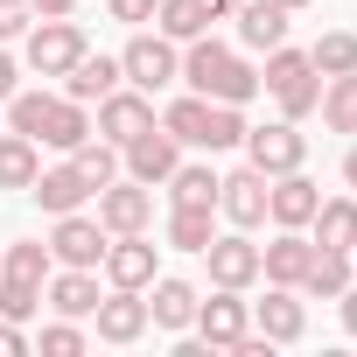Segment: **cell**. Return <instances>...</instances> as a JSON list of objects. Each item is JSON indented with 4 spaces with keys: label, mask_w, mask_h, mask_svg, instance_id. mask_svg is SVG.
Returning a JSON list of instances; mask_svg holds the SVG:
<instances>
[{
    "label": "cell",
    "mask_w": 357,
    "mask_h": 357,
    "mask_svg": "<svg viewBox=\"0 0 357 357\" xmlns=\"http://www.w3.org/2000/svg\"><path fill=\"white\" fill-rule=\"evenodd\" d=\"M168 197H175V204H211V211H218V168H211V161H175Z\"/></svg>",
    "instance_id": "obj_30"
},
{
    "label": "cell",
    "mask_w": 357,
    "mask_h": 357,
    "mask_svg": "<svg viewBox=\"0 0 357 357\" xmlns=\"http://www.w3.org/2000/svg\"><path fill=\"white\" fill-rule=\"evenodd\" d=\"M175 161H183V140H175L168 126H147V133H133L126 147H119V168L133 175V183H168V175H175Z\"/></svg>",
    "instance_id": "obj_8"
},
{
    "label": "cell",
    "mask_w": 357,
    "mask_h": 357,
    "mask_svg": "<svg viewBox=\"0 0 357 357\" xmlns=\"http://www.w3.org/2000/svg\"><path fill=\"white\" fill-rule=\"evenodd\" d=\"M252 322H259V336H273V343H294V336L308 329L301 287H273V280H266V301L252 308Z\"/></svg>",
    "instance_id": "obj_21"
},
{
    "label": "cell",
    "mask_w": 357,
    "mask_h": 357,
    "mask_svg": "<svg viewBox=\"0 0 357 357\" xmlns=\"http://www.w3.org/2000/svg\"><path fill=\"white\" fill-rule=\"evenodd\" d=\"M105 238H112V231H105L98 218L63 211L56 231H50V259H56V266H98V259H105Z\"/></svg>",
    "instance_id": "obj_11"
},
{
    "label": "cell",
    "mask_w": 357,
    "mask_h": 357,
    "mask_svg": "<svg viewBox=\"0 0 357 357\" xmlns=\"http://www.w3.org/2000/svg\"><path fill=\"white\" fill-rule=\"evenodd\" d=\"M29 8H36V22H56V15H70V8H77V0H29Z\"/></svg>",
    "instance_id": "obj_40"
},
{
    "label": "cell",
    "mask_w": 357,
    "mask_h": 357,
    "mask_svg": "<svg viewBox=\"0 0 357 357\" xmlns=\"http://www.w3.org/2000/svg\"><path fill=\"white\" fill-rule=\"evenodd\" d=\"M8 126H15V133H29L36 147H63V154L91 133L84 105H77V98H63V91H15V98H8Z\"/></svg>",
    "instance_id": "obj_2"
},
{
    "label": "cell",
    "mask_w": 357,
    "mask_h": 357,
    "mask_svg": "<svg viewBox=\"0 0 357 357\" xmlns=\"http://www.w3.org/2000/svg\"><path fill=\"white\" fill-rule=\"evenodd\" d=\"M98 225H105L112 238H119V231H147V225H154V190L133 183V175H126V183L112 175V183L98 190Z\"/></svg>",
    "instance_id": "obj_10"
},
{
    "label": "cell",
    "mask_w": 357,
    "mask_h": 357,
    "mask_svg": "<svg viewBox=\"0 0 357 357\" xmlns=\"http://www.w3.org/2000/svg\"><path fill=\"white\" fill-rule=\"evenodd\" d=\"M84 50H91V43H84V29H77L70 15H56V22H36V29H29V50H22V56H29V70H36V77H63Z\"/></svg>",
    "instance_id": "obj_6"
},
{
    "label": "cell",
    "mask_w": 357,
    "mask_h": 357,
    "mask_svg": "<svg viewBox=\"0 0 357 357\" xmlns=\"http://www.w3.org/2000/svg\"><path fill=\"white\" fill-rule=\"evenodd\" d=\"M84 350V329L70 322V315H56L50 329H43V357H77Z\"/></svg>",
    "instance_id": "obj_35"
},
{
    "label": "cell",
    "mask_w": 357,
    "mask_h": 357,
    "mask_svg": "<svg viewBox=\"0 0 357 357\" xmlns=\"http://www.w3.org/2000/svg\"><path fill=\"white\" fill-rule=\"evenodd\" d=\"M161 126L183 140V147H204V154H225V147H238V140H245V112H238V105H225V98H204V91L175 98V105L161 112Z\"/></svg>",
    "instance_id": "obj_3"
},
{
    "label": "cell",
    "mask_w": 357,
    "mask_h": 357,
    "mask_svg": "<svg viewBox=\"0 0 357 357\" xmlns=\"http://www.w3.org/2000/svg\"><path fill=\"white\" fill-rule=\"evenodd\" d=\"M245 168H259V175H287V168H301L308 161V140L294 133V119H273V126H245Z\"/></svg>",
    "instance_id": "obj_7"
},
{
    "label": "cell",
    "mask_w": 357,
    "mask_h": 357,
    "mask_svg": "<svg viewBox=\"0 0 357 357\" xmlns=\"http://www.w3.org/2000/svg\"><path fill=\"white\" fill-rule=\"evenodd\" d=\"M36 175H43V154H36V140L8 126V133H0V190H29Z\"/></svg>",
    "instance_id": "obj_26"
},
{
    "label": "cell",
    "mask_w": 357,
    "mask_h": 357,
    "mask_svg": "<svg viewBox=\"0 0 357 357\" xmlns=\"http://www.w3.org/2000/svg\"><path fill=\"white\" fill-rule=\"evenodd\" d=\"M204 8H211V22H225V15L238 8V0H204Z\"/></svg>",
    "instance_id": "obj_42"
},
{
    "label": "cell",
    "mask_w": 357,
    "mask_h": 357,
    "mask_svg": "<svg viewBox=\"0 0 357 357\" xmlns=\"http://www.w3.org/2000/svg\"><path fill=\"white\" fill-rule=\"evenodd\" d=\"M112 84H126V77H119V56H91V50H84V56L63 70V98H77V105L105 98Z\"/></svg>",
    "instance_id": "obj_24"
},
{
    "label": "cell",
    "mask_w": 357,
    "mask_h": 357,
    "mask_svg": "<svg viewBox=\"0 0 357 357\" xmlns=\"http://www.w3.org/2000/svg\"><path fill=\"white\" fill-rule=\"evenodd\" d=\"M183 84L190 91H204V98H225V105H245L252 91H259V70L231 50V43H218V36H197L190 50H183Z\"/></svg>",
    "instance_id": "obj_1"
},
{
    "label": "cell",
    "mask_w": 357,
    "mask_h": 357,
    "mask_svg": "<svg viewBox=\"0 0 357 357\" xmlns=\"http://www.w3.org/2000/svg\"><path fill=\"white\" fill-rule=\"evenodd\" d=\"M98 266H105L112 287H133V294H140V287L154 280V238H147V231H119V238H105V259H98Z\"/></svg>",
    "instance_id": "obj_14"
},
{
    "label": "cell",
    "mask_w": 357,
    "mask_h": 357,
    "mask_svg": "<svg viewBox=\"0 0 357 357\" xmlns=\"http://www.w3.org/2000/svg\"><path fill=\"white\" fill-rule=\"evenodd\" d=\"M315 301H336L343 287H350V252H322L315 245V259H308V280H301Z\"/></svg>",
    "instance_id": "obj_32"
},
{
    "label": "cell",
    "mask_w": 357,
    "mask_h": 357,
    "mask_svg": "<svg viewBox=\"0 0 357 357\" xmlns=\"http://www.w3.org/2000/svg\"><path fill=\"white\" fill-rule=\"evenodd\" d=\"M350 252H357V245H350Z\"/></svg>",
    "instance_id": "obj_45"
},
{
    "label": "cell",
    "mask_w": 357,
    "mask_h": 357,
    "mask_svg": "<svg viewBox=\"0 0 357 357\" xmlns=\"http://www.w3.org/2000/svg\"><path fill=\"white\" fill-rule=\"evenodd\" d=\"M154 29H161L168 43H197V36H211V8H204V0H161V8H154Z\"/></svg>",
    "instance_id": "obj_28"
},
{
    "label": "cell",
    "mask_w": 357,
    "mask_h": 357,
    "mask_svg": "<svg viewBox=\"0 0 357 357\" xmlns=\"http://www.w3.org/2000/svg\"><path fill=\"white\" fill-rule=\"evenodd\" d=\"M154 126V98L147 91H133V84H112L105 98H98V133L112 140V147H126L133 133H147Z\"/></svg>",
    "instance_id": "obj_13"
},
{
    "label": "cell",
    "mask_w": 357,
    "mask_h": 357,
    "mask_svg": "<svg viewBox=\"0 0 357 357\" xmlns=\"http://www.w3.org/2000/svg\"><path fill=\"white\" fill-rule=\"evenodd\" d=\"M315 204H322V190L308 183L301 168H287V175H266V218H273L280 231H308Z\"/></svg>",
    "instance_id": "obj_12"
},
{
    "label": "cell",
    "mask_w": 357,
    "mask_h": 357,
    "mask_svg": "<svg viewBox=\"0 0 357 357\" xmlns=\"http://www.w3.org/2000/svg\"><path fill=\"white\" fill-rule=\"evenodd\" d=\"M252 329V308H245V287H218L211 301L197 294V336L211 343V350H231L238 336Z\"/></svg>",
    "instance_id": "obj_9"
},
{
    "label": "cell",
    "mask_w": 357,
    "mask_h": 357,
    "mask_svg": "<svg viewBox=\"0 0 357 357\" xmlns=\"http://www.w3.org/2000/svg\"><path fill=\"white\" fill-rule=\"evenodd\" d=\"M29 22H36V8H29V0H0V43H15Z\"/></svg>",
    "instance_id": "obj_36"
},
{
    "label": "cell",
    "mask_w": 357,
    "mask_h": 357,
    "mask_svg": "<svg viewBox=\"0 0 357 357\" xmlns=\"http://www.w3.org/2000/svg\"><path fill=\"white\" fill-rule=\"evenodd\" d=\"M259 84L273 91L280 119H308V112H315V98H322V77H315L308 50H287V43H273V50H266V70H259Z\"/></svg>",
    "instance_id": "obj_4"
},
{
    "label": "cell",
    "mask_w": 357,
    "mask_h": 357,
    "mask_svg": "<svg viewBox=\"0 0 357 357\" xmlns=\"http://www.w3.org/2000/svg\"><path fill=\"white\" fill-rule=\"evenodd\" d=\"M211 218H218L211 204H175V211H168V245H175V252H204V245L218 238Z\"/></svg>",
    "instance_id": "obj_27"
},
{
    "label": "cell",
    "mask_w": 357,
    "mask_h": 357,
    "mask_svg": "<svg viewBox=\"0 0 357 357\" xmlns=\"http://www.w3.org/2000/svg\"><path fill=\"white\" fill-rule=\"evenodd\" d=\"M204 259H211V287H252V280H259V245H252L245 231L211 238Z\"/></svg>",
    "instance_id": "obj_15"
},
{
    "label": "cell",
    "mask_w": 357,
    "mask_h": 357,
    "mask_svg": "<svg viewBox=\"0 0 357 357\" xmlns=\"http://www.w3.org/2000/svg\"><path fill=\"white\" fill-rule=\"evenodd\" d=\"M308 259H315V238L280 231L273 245H259V280H273V287H301V280H308Z\"/></svg>",
    "instance_id": "obj_20"
},
{
    "label": "cell",
    "mask_w": 357,
    "mask_h": 357,
    "mask_svg": "<svg viewBox=\"0 0 357 357\" xmlns=\"http://www.w3.org/2000/svg\"><path fill=\"white\" fill-rule=\"evenodd\" d=\"M238 43L245 50H273V43H287V8L280 0H238Z\"/></svg>",
    "instance_id": "obj_23"
},
{
    "label": "cell",
    "mask_w": 357,
    "mask_h": 357,
    "mask_svg": "<svg viewBox=\"0 0 357 357\" xmlns=\"http://www.w3.org/2000/svg\"><path fill=\"white\" fill-rule=\"evenodd\" d=\"M29 197H36L50 218H63V211H84V197H98V190L84 183V175H77L70 161H56V168H43L36 183H29Z\"/></svg>",
    "instance_id": "obj_22"
},
{
    "label": "cell",
    "mask_w": 357,
    "mask_h": 357,
    "mask_svg": "<svg viewBox=\"0 0 357 357\" xmlns=\"http://www.w3.org/2000/svg\"><path fill=\"white\" fill-rule=\"evenodd\" d=\"M218 211L238 225V231H252V225H266V175L259 168H238V175H218Z\"/></svg>",
    "instance_id": "obj_17"
},
{
    "label": "cell",
    "mask_w": 357,
    "mask_h": 357,
    "mask_svg": "<svg viewBox=\"0 0 357 357\" xmlns=\"http://www.w3.org/2000/svg\"><path fill=\"white\" fill-rule=\"evenodd\" d=\"M336 301H343V329H350V336H357V287H343V294H336Z\"/></svg>",
    "instance_id": "obj_41"
},
{
    "label": "cell",
    "mask_w": 357,
    "mask_h": 357,
    "mask_svg": "<svg viewBox=\"0 0 357 357\" xmlns=\"http://www.w3.org/2000/svg\"><path fill=\"white\" fill-rule=\"evenodd\" d=\"M140 294H147V322H154V329H190V322H197V287H190V280L154 273Z\"/></svg>",
    "instance_id": "obj_19"
},
{
    "label": "cell",
    "mask_w": 357,
    "mask_h": 357,
    "mask_svg": "<svg viewBox=\"0 0 357 357\" xmlns=\"http://www.w3.org/2000/svg\"><path fill=\"white\" fill-rule=\"evenodd\" d=\"M91 322H98V343H140L147 336V301L133 287H112V294H98Z\"/></svg>",
    "instance_id": "obj_16"
},
{
    "label": "cell",
    "mask_w": 357,
    "mask_h": 357,
    "mask_svg": "<svg viewBox=\"0 0 357 357\" xmlns=\"http://www.w3.org/2000/svg\"><path fill=\"white\" fill-rule=\"evenodd\" d=\"M70 168L84 175V183H91V190H105V183H112V175H119V147H112L105 133H98V140L84 133V140L70 147Z\"/></svg>",
    "instance_id": "obj_29"
},
{
    "label": "cell",
    "mask_w": 357,
    "mask_h": 357,
    "mask_svg": "<svg viewBox=\"0 0 357 357\" xmlns=\"http://www.w3.org/2000/svg\"><path fill=\"white\" fill-rule=\"evenodd\" d=\"M343 183H350V190H357V147H350V154H343Z\"/></svg>",
    "instance_id": "obj_43"
},
{
    "label": "cell",
    "mask_w": 357,
    "mask_h": 357,
    "mask_svg": "<svg viewBox=\"0 0 357 357\" xmlns=\"http://www.w3.org/2000/svg\"><path fill=\"white\" fill-rule=\"evenodd\" d=\"M105 8H112V22L140 29V22H154V8H161V0H105Z\"/></svg>",
    "instance_id": "obj_37"
},
{
    "label": "cell",
    "mask_w": 357,
    "mask_h": 357,
    "mask_svg": "<svg viewBox=\"0 0 357 357\" xmlns=\"http://www.w3.org/2000/svg\"><path fill=\"white\" fill-rule=\"evenodd\" d=\"M43 308V287H29V280H8V273H0V315H8V322H29Z\"/></svg>",
    "instance_id": "obj_34"
},
{
    "label": "cell",
    "mask_w": 357,
    "mask_h": 357,
    "mask_svg": "<svg viewBox=\"0 0 357 357\" xmlns=\"http://www.w3.org/2000/svg\"><path fill=\"white\" fill-rule=\"evenodd\" d=\"M0 273H8V280H29V287H43V280L56 273V259H50V245H43V238H15V245H8V259H0Z\"/></svg>",
    "instance_id": "obj_31"
},
{
    "label": "cell",
    "mask_w": 357,
    "mask_h": 357,
    "mask_svg": "<svg viewBox=\"0 0 357 357\" xmlns=\"http://www.w3.org/2000/svg\"><path fill=\"white\" fill-rule=\"evenodd\" d=\"M119 77H126L133 91H147V98H154L161 84L183 77V50H175L161 29H154V36H133V43L119 50Z\"/></svg>",
    "instance_id": "obj_5"
},
{
    "label": "cell",
    "mask_w": 357,
    "mask_h": 357,
    "mask_svg": "<svg viewBox=\"0 0 357 357\" xmlns=\"http://www.w3.org/2000/svg\"><path fill=\"white\" fill-rule=\"evenodd\" d=\"M43 301H50L56 315L84 322V315L98 308V266H56V273L43 280Z\"/></svg>",
    "instance_id": "obj_18"
},
{
    "label": "cell",
    "mask_w": 357,
    "mask_h": 357,
    "mask_svg": "<svg viewBox=\"0 0 357 357\" xmlns=\"http://www.w3.org/2000/svg\"><path fill=\"white\" fill-rule=\"evenodd\" d=\"M280 8H287V15H294V8H308V0H280Z\"/></svg>",
    "instance_id": "obj_44"
},
{
    "label": "cell",
    "mask_w": 357,
    "mask_h": 357,
    "mask_svg": "<svg viewBox=\"0 0 357 357\" xmlns=\"http://www.w3.org/2000/svg\"><path fill=\"white\" fill-rule=\"evenodd\" d=\"M22 350H29V329L0 315V357H22Z\"/></svg>",
    "instance_id": "obj_38"
},
{
    "label": "cell",
    "mask_w": 357,
    "mask_h": 357,
    "mask_svg": "<svg viewBox=\"0 0 357 357\" xmlns=\"http://www.w3.org/2000/svg\"><path fill=\"white\" fill-rule=\"evenodd\" d=\"M308 63H315V77H343V70H357V36H350V29H329V36H315Z\"/></svg>",
    "instance_id": "obj_33"
},
{
    "label": "cell",
    "mask_w": 357,
    "mask_h": 357,
    "mask_svg": "<svg viewBox=\"0 0 357 357\" xmlns=\"http://www.w3.org/2000/svg\"><path fill=\"white\" fill-rule=\"evenodd\" d=\"M15 91H22V70H15V56H8V50H0V105H8Z\"/></svg>",
    "instance_id": "obj_39"
},
{
    "label": "cell",
    "mask_w": 357,
    "mask_h": 357,
    "mask_svg": "<svg viewBox=\"0 0 357 357\" xmlns=\"http://www.w3.org/2000/svg\"><path fill=\"white\" fill-rule=\"evenodd\" d=\"M315 245L322 252H350L357 245V197H329V204H315Z\"/></svg>",
    "instance_id": "obj_25"
}]
</instances>
